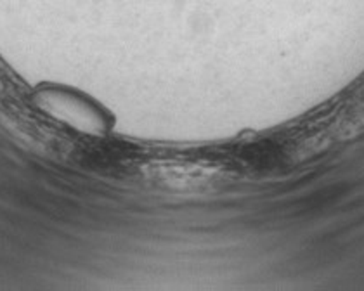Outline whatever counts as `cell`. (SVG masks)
Masks as SVG:
<instances>
[{
	"mask_svg": "<svg viewBox=\"0 0 364 291\" xmlns=\"http://www.w3.org/2000/svg\"><path fill=\"white\" fill-rule=\"evenodd\" d=\"M35 101L43 113L73 131L90 133V136H101L108 128L106 118L101 115L96 106L71 90H41L35 96Z\"/></svg>",
	"mask_w": 364,
	"mask_h": 291,
	"instance_id": "1",
	"label": "cell"
}]
</instances>
